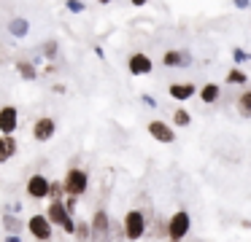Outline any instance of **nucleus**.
Listing matches in <instances>:
<instances>
[{"instance_id":"obj_6","label":"nucleus","mask_w":251,"mask_h":242,"mask_svg":"<svg viewBox=\"0 0 251 242\" xmlns=\"http://www.w3.org/2000/svg\"><path fill=\"white\" fill-rule=\"evenodd\" d=\"M108 215L103 213V210H98V213H95V218H92V231H89V234L95 237V240L98 242H103L105 240V234H108Z\"/></svg>"},{"instance_id":"obj_5","label":"nucleus","mask_w":251,"mask_h":242,"mask_svg":"<svg viewBox=\"0 0 251 242\" xmlns=\"http://www.w3.org/2000/svg\"><path fill=\"white\" fill-rule=\"evenodd\" d=\"M27 226H30V234H33L35 240H41V242H46L51 237V223L46 220V215H33Z\"/></svg>"},{"instance_id":"obj_16","label":"nucleus","mask_w":251,"mask_h":242,"mask_svg":"<svg viewBox=\"0 0 251 242\" xmlns=\"http://www.w3.org/2000/svg\"><path fill=\"white\" fill-rule=\"evenodd\" d=\"M240 110H243V116H251V91L240 94Z\"/></svg>"},{"instance_id":"obj_4","label":"nucleus","mask_w":251,"mask_h":242,"mask_svg":"<svg viewBox=\"0 0 251 242\" xmlns=\"http://www.w3.org/2000/svg\"><path fill=\"white\" fill-rule=\"evenodd\" d=\"M46 220H49V223H60L62 229L68 231V234H73V229H76V223H73V220H71V215L65 213L62 202H51L49 213H46Z\"/></svg>"},{"instance_id":"obj_13","label":"nucleus","mask_w":251,"mask_h":242,"mask_svg":"<svg viewBox=\"0 0 251 242\" xmlns=\"http://www.w3.org/2000/svg\"><path fill=\"white\" fill-rule=\"evenodd\" d=\"M170 94H173L176 100H189V97L195 94V86L192 84H173L170 86Z\"/></svg>"},{"instance_id":"obj_2","label":"nucleus","mask_w":251,"mask_h":242,"mask_svg":"<svg viewBox=\"0 0 251 242\" xmlns=\"http://www.w3.org/2000/svg\"><path fill=\"white\" fill-rule=\"evenodd\" d=\"M87 186H89V177H87L84 170H71L68 177L62 180V191H68L73 199L81 197V194H87Z\"/></svg>"},{"instance_id":"obj_18","label":"nucleus","mask_w":251,"mask_h":242,"mask_svg":"<svg viewBox=\"0 0 251 242\" xmlns=\"http://www.w3.org/2000/svg\"><path fill=\"white\" fill-rule=\"evenodd\" d=\"M227 81L229 84H246V73H240V70H229Z\"/></svg>"},{"instance_id":"obj_26","label":"nucleus","mask_w":251,"mask_h":242,"mask_svg":"<svg viewBox=\"0 0 251 242\" xmlns=\"http://www.w3.org/2000/svg\"><path fill=\"white\" fill-rule=\"evenodd\" d=\"M170 242H181V240H170Z\"/></svg>"},{"instance_id":"obj_25","label":"nucleus","mask_w":251,"mask_h":242,"mask_svg":"<svg viewBox=\"0 0 251 242\" xmlns=\"http://www.w3.org/2000/svg\"><path fill=\"white\" fill-rule=\"evenodd\" d=\"M100 3H111V0H100Z\"/></svg>"},{"instance_id":"obj_23","label":"nucleus","mask_w":251,"mask_h":242,"mask_svg":"<svg viewBox=\"0 0 251 242\" xmlns=\"http://www.w3.org/2000/svg\"><path fill=\"white\" fill-rule=\"evenodd\" d=\"M149 0H132V5H146Z\"/></svg>"},{"instance_id":"obj_14","label":"nucleus","mask_w":251,"mask_h":242,"mask_svg":"<svg viewBox=\"0 0 251 242\" xmlns=\"http://www.w3.org/2000/svg\"><path fill=\"white\" fill-rule=\"evenodd\" d=\"M162 62L168 65V67H173V65H186V62H189V57H186V54H181V51H168L162 57Z\"/></svg>"},{"instance_id":"obj_9","label":"nucleus","mask_w":251,"mask_h":242,"mask_svg":"<svg viewBox=\"0 0 251 242\" xmlns=\"http://www.w3.org/2000/svg\"><path fill=\"white\" fill-rule=\"evenodd\" d=\"M151 70V59L146 54H132L130 57V73L132 75H146Z\"/></svg>"},{"instance_id":"obj_17","label":"nucleus","mask_w":251,"mask_h":242,"mask_svg":"<svg viewBox=\"0 0 251 242\" xmlns=\"http://www.w3.org/2000/svg\"><path fill=\"white\" fill-rule=\"evenodd\" d=\"M17 67H19V73H22L25 78H35V67H33L30 62H19Z\"/></svg>"},{"instance_id":"obj_11","label":"nucleus","mask_w":251,"mask_h":242,"mask_svg":"<svg viewBox=\"0 0 251 242\" xmlns=\"http://www.w3.org/2000/svg\"><path fill=\"white\" fill-rule=\"evenodd\" d=\"M149 132H151V137L159 140V143H173V129L165 127L162 121H151L149 124Z\"/></svg>"},{"instance_id":"obj_19","label":"nucleus","mask_w":251,"mask_h":242,"mask_svg":"<svg viewBox=\"0 0 251 242\" xmlns=\"http://www.w3.org/2000/svg\"><path fill=\"white\" fill-rule=\"evenodd\" d=\"M46 197H54V202H60L62 197V183H49V194Z\"/></svg>"},{"instance_id":"obj_8","label":"nucleus","mask_w":251,"mask_h":242,"mask_svg":"<svg viewBox=\"0 0 251 242\" xmlns=\"http://www.w3.org/2000/svg\"><path fill=\"white\" fill-rule=\"evenodd\" d=\"M54 129H57L54 118H38L35 127H33V137L35 140H49L51 134H54Z\"/></svg>"},{"instance_id":"obj_1","label":"nucleus","mask_w":251,"mask_h":242,"mask_svg":"<svg viewBox=\"0 0 251 242\" xmlns=\"http://www.w3.org/2000/svg\"><path fill=\"white\" fill-rule=\"evenodd\" d=\"M146 234V215L141 210H130L125 215V237L127 240H141Z\"/></svg>"},{"instance_id":"obj_15","label":"nucleus","mask_w":251,"mask_h":242,"mask_svg":"<svg viewBox=\"0 0 251 242\" xmlns=\"http://www.w3.org/2000/svg\"><path fill=\"white\" fill-rule=\"evenodd\" d=\"M200 97L205 102H213L219 97V86H213V84H208V86H202V91H200Z\"/></svg>"},{"instance_id":"obj_7","label":"nucleus","mask_w":251,"mask_h":242,"mask_svg":"<svg viewBox=\"0 0 251 242\" xmlns=\"http://www.w3.org/2000/svg\"><path fill=\"white\" fill-rule=\"evenodd\" d=\"M27 194L33 199H44L46 194H49V180H46L44 175H33L27 180Z\"/></svg>"},{"instance_id":"obj_20","label":"nucleus","mask_w":251,"mask_h":242,"mask_svg":"<svg viewBox=\"0 0 251 242\" xmlns=\"http://www.w3.org/2000/svg\"><path fill=\"white\" fill-rule=\"evenodd\" d=\"M176 124H178V127H186V124H189V113L186 110H176Z\"/></svg>"},{"instance_id":"obj_3","label":"nucleus","mask_w":251,"mask_h":242,"mask_svg":"<svg viewBox=\"0 0 251 242\" xmlns=\"http://www.w3.org/2000/svg\"><path fill=\"white\" fill-rule=\"evenodd\" d=\"M189 226H192V218L186 210H178V213L173 215V218L168 220V234L170 240H184L186 234H189Z\"/></svg>"},{"instance_id":"obj_24","label":"nucleus","mask_w":251,"mask_h":242,"mask_svg":"<svg viewBox=\"0 0 251 242\" xmlns=\"http://www.w3.org/2000/svg\"><path fill=\"white\" fill-rule=\"evenodd\" d=\"M8 242H19V237H17V234H14V237H8Z\"/></svg>"},{"instance_id":"obj_12","label":"nucleus","mask_w":251,"mask_h":242,"mask_svg":"<svg viewBox=\"0 0 251 242\" xmlns=\"http://www.w3.org/2000/svg\"><path fill=\"white\" fill-rule=\"evenodd\" d=\"M14 154H17V140L3 134V137H0V161H8Z\"/></svg>"},{"instance_id":"obj_21","label":"nucleus","mask_w":251,"mask_h":242,"mask_svg":"<svg viewBox=\"0 0 251 242\" xmlns=\"http://www.w3.org/2000/svg\"><path fill=\"white\" fill-rule=\"evenodd\" d=\"M73 234H76L78 240H87V237H89V226L87 223H78L76 229H73Z\"/></svg>"},{"instance_id":"obj_22","label":"nucleus","mask_w":251,"mask_h":242,"mask_svg":"<svg viewBox=\"0 0 251 242\" xmlns=\"http://www.w3.org/2000/svg\"><path fill=\"white\" fill-rule=\"evenodd\" d=\"M6 226H8V231H14V234L19 231V223H17V220H11V215L6 218Z\"/></svg>"},{"instance_id":"obj_10","label":"nucleus","mask_w":251,"mask_h":242,"mask_svg":"<svg viewBox=\"0 0 251 242\" xmlns=\"http://www.w3.org/2000/svg\"><path fill=\"white\" fill-rule=\"evenodd\" d=\"M14 129H17V110L14 108H3L0 110V132L11 134Z\"/></svg>"}]
</instances>
